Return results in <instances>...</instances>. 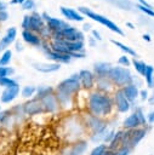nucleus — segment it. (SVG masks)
Returning <instances> with one entry per match:
<instances>
[{"label":"nucleus","mask_w":154,"mask_h":155,"mask_svg":"<svg viewBox=\"0 0 154 155\" xmlns=\"http://www.w3.org/2000/svg\"><path fill=\"white\" fill-rule=\"evenodd\" d=\"M86 110L87 113L105 119L114 109V102L112 94L99 92L97 90L90 91L86 97Z\"/></svg>","instance_id":"nucleus-1"},{"label":"nucleus","mask_w":154,"mask_h":155,"mask_svg":"<svg viewBox=\"0 0 154 155\" xmlns=\"http://www.w3.org/2000/svg\"><path fill=\"white\" fill-rule=\"evenodd\" d=\"M107 78L112 81L115 88H122L126 85L133 84V79H135L131 70L121 65H115V67L112 65V68L107 74Z\"/></svg>","instance_id":"nucleus-2"},{"label":"nucleus","mask_w":154,"mask_h":155,"mask_svg":"<svg viewBox=\"0 0 154 155\" xmlns=\"http://www.w3.org/2000/svg\"><path fill=\"white\" fill-rule=\"evenodd\" d=\"M81 91L80 86V79H79V73H74L70 76L63 79L56 87H55V93L65 96L69 98H74L76 93Z\"/></svg>","instance_id":"nucleus-3"},{"label":"nucleus","mask_w":154,"mask_h":155,"mask_svg":"<svg viewBox=\"0 0 154 155\" xmlns=\"http://www.w3.org/2000/svg\"><path fill=\"white\" fill-rule=\"evenodd\" d=\"M78 11H79L84 17H87V18H91L92 21H95V22H98L99 24L107 27L108 29H110L112 31L116 33L118 35H124L122 29H121L116 23H114L113 21H110V19L107 18L105 16L95 12V11L91 10L90 7H86V6H79V7H78Z\"/></svg>","instance_id":"nucleus-4"},{"label":"nucleus","mask_w":154,"mask_h":155,"mask_svg":"<svg viewBox=\"0 0 154 155\" xmlns=\"http://www.w3.org/2000/svg\"><path fill=\"white\" fill-rule=\"evenodd\" d=\"M50 47L52 51L64 53V54H72L74 52H84L85 44L84 41H65V40H51L49 41Z\"/></svg>","instance_id":"nucleus-5"},{"label":"nucleus","mask_w":154,"mask_h":155,"mask_svg":"<svg viewBox=\"0 0 154 155\" xmlns=\"http://www.w3.org/2000/svg\"><path fill=\"white\" fill-rule=\"evenodd\" d=\"M82 124L84 126L91 132V134L97 133H107L108 132V122L98 116H95L90 113H86L82 115Z\"/></svg>","instance_id":"nucleus-6"},{"label":"nucleus","mask_w":154,"mask_h":155,"mask_svg":"<svg viewBox=\"0 0 154 155\" xmlns=\"http://www.w3.org/2000/svg\"><path fill=\"white\" fill-rule=\"evenodd\" d=\"M46 27V23L44 22L42 17H41V13H38V12H33L30 15H25L23 17V21H22V28L23 30H29V31H33V33H36L38 35L45 29Z\"/></svg>","instance_id":"nucleus-7"},{"label":"nucleus","mask_w":154,"mask_h":155,"mask_svg":"<svg viewBox=\"0 0 154 155\" xmlns=\"http://www.w3.org/2000/svg\"><path fill=\"white\" fill-rule=\"evenodd\" d=\"M50 40H65V41H84L85 36L84 33L81 30H79L78 28L73 27V25H67L65 28H63L62 30L53 33L51 35Z\"/></svg>","instance_id":"nucleus-8"},{"label":"nucleus","mask_w":154,"mask_h":155,"mask_svg":"<svg viewBox=\"0 0 154 155\" xmlns=\"http://www.w3.org/2000/svg\"><path fill=\"white\" fill-rule=\"evenodd\" d=\"M40 48L42 50L44 54L46 56L47 59H50L52 63H57V64H68L72 61V57L69 54H64V53H59L56 51H52L50 47V44L47 41H42Z\"/></svg>","instance_id":"nucleus-9"},{"label":"nucleus","mask_w":154,"mask_h":155,"mask_svg":"<svg viewBox=\"0 0 154 155\" xmlns=\"http://www.w3.org/2000/svg\"><path fill=\"white\" fill-rule=\"evenodd\" d=\"M112 97H113V102H114V108L116 109L118 113L125 114L131 109V103L126 99L121 88H115Z\"/></svg>","instance_id":"nucleus-10"},{"label":"nucleus","mask_w":154,"mask_h":155,"mask_svg":"<svg viewBox=\"0 0 154 155\" xmlns=\"http://www.w3.org/2000/svg\"><path fill=\"white\" fill-rule=\"evenodd\" d=\"M41 17L44 19V22L46 23V27L49 28V30L53 34V33H57L59 30H62L63 28H65L67 25H69L65 21L61 19V18H57V17H52L50 16L47 12H42L41 13Z\"/></svg>","instance_id":"nucleus-11"},{"label":"nucleus","mask_w":154,"mask_h":155,"mask_svg":"<svg viewBox=\"0 0 154 155\" xmlns=\"http://www.w3.org/2000/svg\"><path fill=\"white\" fill-rule=\"evenodd\" d=\"M41 104H42V108H44V111L45 113H50V114H55L59 110V103L57 101V97H56V93H49L41 98H39Z\"/></svg>","instance_id":"nucleus-12"},{"label":"nucleus","mask_w":154,"mask_h":155,"mask_svg":"<svg viewBox=\"0 0 154 155\" xmlns=\"http://www.w3.org/2000/svg\"><path fill=\"white\" fill-rule=\"evenodd\" d=\"M79 79H80V86L84 91H92L95 88V74L93 71L89 69H81L79 71Z\"/></svg>","instance_id":"nucleus-13"},{"label":"nucleus","mask_w":154,"mask_h":155,"mask_svg":"<svg viewBox=\"0 0 154 155\" xmlns=\"http://www.w3.org/2000/svg\"><path fill=\"white\" fill-rule=\"evenodd\" d=\"M22 109H23V113L25 115H30V116L45 113L44 108H42V104H41L40 99H38V98H32L28 102H25L23 104Z\"/></svg>","instance_id":"nucleus-14"},{"label":"nucleus","mask_w":154,"mask_h":155,"mask_svg":"<svg viewBox=\"0 0 154 155\" xmlns=\"http://www.w3.org/2000/svg\"><path fill=\"white\" fill-rule=\"evenodd\" d=\"M148 130L146 127H138V128H135V130H130L127 131L129 133V140H127V145L133 149L147 134Z\"/></svg>","instance_id":"nucleus-15"},{"label":"nucleus","mask_w":154,"mask_h":155,"mask_svg":"<svg viewBox=\"0 0 154 155\" xmlns=\"http://www.w3.org/2000/svg\"><path fill=\"white\" fill-rule=\"evenodd\" d=\"M95 88L99 92H103V93H108L110 94V92L115 91V87L114 85L112 84V81L107 78V76H96L95 79Z\"/></svg>","instance_id":"nucleus-16"},{"label":"nucleus","mask_w":154,"mask_h":155,"mask_svg":"<svg viewBox=\"0 0 154 155\" xmlns=\"http://www.w3.org/2000/svg\"><path fill=\"white\" fill-rule=\"evenodd\" d=\"M59 11L62 13V16L67 19V21H75V22H82L85 19V17L75 8L72 7H65V6H61Z\"/></svg>","instance_id":"nucleus-17"},{"label":"nucleus","mask_w":154,"mask_h":155,"mask_svg":"<svg viewBox=\"0 0 154 155\" xmlns=\"http://www.w3.org/2000/svg\"><path fill=\"white\" fill-rule=\"evenodd\" d=\"M16 36H17V29L15 27H11L7 29L6 34L1 38L0 40V52H4L7 50V47L16 40Z\"/></svg>","instance_id":"nucleus-18"},{"label":"nucleus","mask_w":154,"mask_h":155,"mask_svg":"<svg viewBox=\"0 0 154 155\" xmlns=\"http://www.w3.org/2000/svg\"><path fill=\"white\" fill-rule=\"evenodd\" d=\"M32 67L36 70V71H40V73H44V74H49V73H55L57 70L61 69V64H57V63H41V62H34L32 63Z\"/></svg>","instance_id":"nucleus-19"},{"label":"nucleus","mask_w":154,"mask_h":155,"mask_svg":"<svg viewBox=\"0 0 154 155\" xmlns=\"http://www.w3.org/2000/svg\"><path fill=\"white\" fill-rule=\"evenodd\" d=\"M18 93H19V85L16 84V85L7 87L2 91V93L0 96V101L2 103H11L12 101H15L17 98Z\"/></svg>","instance_id":"nucleus-20"},{"label":"nucleus","mask_w":154,"mask_h":155,"mask_svg":"<svg viewBox=\"0 0 154 155\" xmlns=\"http://www.w3.org/2000/svg\"><path fill=\"white\" fill-rule=\"evenodd\" d=\"M87 149V143L85 140H76L67 148V151L63 155H82Z\"/></svg>","instance_id":"nucleus-21"},{"label":"nucleus","mask_w":154,"mask_h":155,"mask_svg":"<svg viewBox=\"0 0 154 155\" xmlns=\"http://www.w3.org/2000/svg\"><path fill=\"white\" fill-rule=\"evenodd\" d=\"M22 38L28 45L34 46V47H40L42 41H44L36 33H33V31H29V30H23L22 31Z\"/></svg>","instance_id":"nucleus-22"},{"label":"nucleus","mask_w":154,"mask_h":155,"mask_svg":"<svg viewBox=\"0 0 154 155\" xmlns=\"http://www.w3.org/2000/svg\"><path fill=\"white\" fill-rule=\"evenodd\" d=\"M138 127H142L141 126V121L137 116V114L133 111L132 114H130L124 121H122V128L126 130V131H130V130H135V128H138Z\"/></svg>","instance_id":"nucleus-23"},{"label":"nucleus","mask_w":154,"mask_h":155,"mask_svg":"<svg viewBox=\"0 0 154 155\" xmlns=\"http://www.w3.org/2000/svg\"><path fill=\"white\" fill-rule=\"evenodd\" d=\"M121 90H122V92H124L126 99H127L131 104H132V103L138 98V96H139V90H138V87H137L135 84L126 85V86L122 87Z\"/></svg>","instance_id":"nucleus-24"},{"label":"nucleus","mask_w":154,"mask_h":155,"mask_svg":"<svg viewBox=\"0 0 154 155\" xmlns=\"http://www.w3.org/2000/svg\"><path fill=\"white\" fill-rule=\"evenodd\" d=\"M112 64L108 62H97L93 64V74L95 76H107Z\"/></svg>","instance_id":"nucleus-25"},{"label":"nucleus","mask_w":154,"mask_h":155,"mask_svg":"<svg viewBox=\"0 0 154 155\" xmlns=\"http://www.w3.org/2000/svg\"><path fill=\"white\" fill-rule=\"evenodd\" d=\"M110 42H112L113 45H115L116 47H119L122 52H125V54L132 56L133 58H137V53H136V51H135L132 47H130V46H127V45H125V44H122V42H120V41H118V40H114V39H112Z\"/></svg>","instance_id":"nucleus-26"},{"label":"nucleus","mask_w":154,"mask_h":155,"mask_svg":"<svg viewBox=\"0 0 154 155\" xmlns=\"http://www.w3.org/2000/svg\"><path fill=\"white\" fill-rule=\"evenodd\" d=\"M144 80L149 88H154V67L150 64H147L146 73H144Z\"/></svg>","instance_id":"nucleus-27"},{"label":"nucleus","mask_w":154,"mask_h":155,"mask_svg":"<svg viewBox=\"0 0 154 155\" xmlns=\"http://www.w3.org/2000/svg\"><path fill=\"white\" fill-rule=\"evenodd\" d=\"M131 64L133 65V68L136 69V71H137L139 75L144 76V73H146V67H147V64H146L143 61H139V59H137V58H133V59L131 61Z\"/></svg>","instance_id":"nucleus-28"},{"label":"nucleus","mask_w":154,"mask_h":155,"mask_svg":"<svg viewBox=\"0 0 154 155\" xmlns=\"http://www.w3.org/2000/svg\"><path fill=\"white\" fill-rule=\"evenodd\" d=\"M55 92V87L52 86H39L36 87V98H41L49 93H53Z\"/></svg>","instance_id":"nucleus-29"},{"label":"nucleus","mask_w":154,"mask_h":155,"mask_svg":"<svg viewBox=\"0 0 154 155\" xmlns=\"http://www.w3.org/2000/svg\"><path fill=\"white\" fill-rule=\"evenodd\" d=\"M11 57H12V51L11 50H6L2 52V54L0 56V67H6L10 62H11Z\"/></svg>","instance_id":"nucleus-30"},{"label":"nucleus","mask_w":154,"mask_h":155,"mask_svg":"<svg viewBox=\"0 0 154 155\" xmlns=\"http://www.w3.org/2000/svg\"><path fill=\"white\" fill-rule=\"evenodd\" d=\"M35 93H36V87L35 86H24L21 91V94L24 98H32Z\"/></svg>","instance_id":"nucleus-31"},{"label":"nucleus","mask_w":154,"mask_h":155,"mask_svg":"<svg viewBox=\"0 0 154 155\" xmlns=\"http://www.w3.org/2000/svg\"><path fill=\"white\" fill-rule=\"evenodd\" d=\"M107 150H108V145L107 144H98L97 147H95L91 150L90 155H104L107 153Z\"/></svg>","instance_id":"nucleus-32"},{"label":"nucleus","mask_w":154,"mask_h":155,"mask_svg":"<svg viewBox=\"0 0 154 155\" xmlns=\"http://www.w3.org/2000/svg\"><path fill=\"white\" fill-rule=\"evenodd\" d=\"M135 113L137 114L139 121H141V126L142 127H146L147 126V119H146V114L143 113V109L141 107H136L135 108Z\"/></svg>","instance_id":"nucleus-33"},{"label":"nucleus","mask_w":154,"mask_h":155,"mask_svg":"<svg viewBox=\"0 0 154 155\" xmlns=\"http://www.w3.org/2000/svg\"><path fill=\"white\" fill-rule=\"evenodd\" d=\"M16 84H17V81L13 80L12 78H8V76H6V78H0V86H1V87L7 88V87H11V86H13V85H16Z\"/></svg>","instance_id":"nucleus-34"},{"label":"nucleus","mask_w":154,"mask_h":155,"mask_svg":"<svg viewBox=\"0 0 154 155\" xmlns=\"http://www.w3.org/2000/svg\"><path fill=\"white\" fill-rule=\"evenodd\" d=\"M118 65H121V67H125V68L130 67V65H131V61H130L129 56H127V54L120 56L119 59H118Z\"/></svg>","instance_id":"nucleus-35"},{"label":"nucleus","mask_w":154,"mask_h":155,"mask_svg":"<svg viewBox=\"0 0 154 155\" xmlns=\"http://www.w3.org/2000/svg\"><path fill=\"white\" fill-rule=\"evenodd\" d=\"M136 7H137L139 11H142L144 15H147V16H149V17H154V8H149V7H146V6L139 5V4H137Z\"/></svg>","instance_id":"nucleus-36"},{"label":"nucleus","mask_w":154,"mask_h":155,"mask_svg":"<svg viewBox=\"0 0 154 155\" xmlns=\"http://www.w3.org/2000/svg\"><path fill=\"white\" fill-rule=\"evenodd\" d=\"M21 6H22V8H23V10L30 11V10H34V8H35L36 4H35V1H34V0H25Z\"/></svg>","instance_id":"nucleus-37"},{"label":"nucleus","mask_w":154,"mask_h":155,"mask_svg":"<svg viewBox=\"0 0 154 155\" xmlns=\"http://www.w3.org/2000/svg\"><path fill=\"white\" fill-rule=\"evenodd\" d=\"M13 73H15V70L10 67H0V78H6Z\"/></svg>","instance_id":"nucleus-38"},{"label":"nucleus","mask_w":154,"mask_h":155,"mask_svg":"<svg viewBox=\"0 0 154 155\" xmlns=\"http://www.w3.org/2000/svg\"><path fill=\"white\" fill-rule=\"evenodd\" d=\"M114 134H115V131L114 130H112V131H108L107 132V134L104 136V139H103V142L104 143H107V145L113 140V138H114Z\"/></svg>","instance_id":"nucleus-39"},{"label":"nucleus","mask_w":154,"mask_h":155,"mask_svg":"<svg viewBox=\"0 0 154 155\" xmlns=\"http://www.w3.org/2000/svg\"><path fill=\"white\" fill-rule=\"evenodd\" d=\"M146 119H147V124H149V125L154 124V110L149 111V113L146 115Z\"/></svg>","instance_id":"nucleus-40"},{"label":"nucleus","mask_w":154,"mask_h":155,"mask_svg":"<svg viewBox=\"0 0 154 155\" xmlns=\"http://www.w3.org/2000/svg\"><path fill=\"white\" fill-rule=\"evenodd\" d=\"M91 34H92V38L96 40V41H101L102 40V36H101V34L96 30V29H92L91 30Z\"/></svg>","instance_id":"nucleus-41"},{"label":"nucleus","mask_w":154,"mask_h":155,"mask_svg":"<svg viewBox=\"0 0 154 155\" xmlns=\"http://www.w3.org/2000/svg\"><path fill=\"white\" fill-rule=\"evenodd\" d=\"M8 113H10L8 110H6V111H0V124H4V121L8 117V115H7Z\"/></svg>","instance_id":"nucleus-42"},{"label":"nucleus","mask_w":154,"mask_h":155,"mask_svg":"<svg viewBox=\"0 0 154 155\" xmlns=\"http://www.w3.org/2000/svg\"><path fill=\"white\" fill-rule=\"evenodd\" d=\"M7 18H8L7 11H0V23H1V22H6Z\"/></svg>","instance_id":"nucleus-43"},{"label":"nucleus","mask_w":154,"mask_h":155,"mask_svg":"<svg viewBox=\"0 0 154 155\" xmlns=\"http://www.w3.org/2000/svg\"><path fill=\"white\" fill-rule=\"evenodd\" d=\"M139 96H141V99L142 101L148 99V92H147V90H139Z\"/></svg>","instance_id":"nucleus-44"},{"label":"nucleus","mask_w":154,"mask_h":155,"mask_svg":"<svg viewBox=\"0 0 154 155\" xmlns=\"http://www.w3.org/2000/svg\"><path fill=\"white\" fill-rule=\"evenodd\" d=\"M138 1V4L139 5H143V6H146V7H149V8H153V6L150 5V4H148L146 0H137Z\"/></svg>","instance_id":"nucleus-45"},{"label":"nucleus","mask_w":154,"mask_h":155,"mask_svg":"<svg viewBox=\"0 0 154 155\" xmlns=\"http://www.w3.org/2000/svg\"><path fill=\"white\" fill-rule=\"evenodd\" d=\"M148 103L150 104V105H154V91H153V93H152V96H148Z\"/></svg>","instance_id":"nucleus-46"},{"label":"nucleus","mask_w":154,"mask_h":155,"mask_svg":"<svg viewBox=\"0 0 154 155\" xmlns=\"http://www.w3.org/2000/svg\"><path fill=\"white\" fill-rule=\"evenodd\" d=\"M6 7H7L6 2H4L2 0H0V11H6Z\"/></svg>","instance_id":"nucleus-47"},{"label":"nucleus","mask_w":154,"mask_h":155,"mask_svg":"<svg viewBox=\"0 0 154 155\" xmlns=\"http://www.w3.org/2000/svg\"><path fill=\"white\" fill-rule=\"evenodd\" d=\"M142 38H143V40H146V41H148V42H150V41H152V36H150L149 34H143V35H142Z\"/></svg>","instance_id":"nucleus-48"},{"label":"nucleus","mask_w":154,"mask_h":155,"mask_svg":"<svg viewBox=\"0 0 154 155\" xmlns=\"http://www.w3.org/2000/svg\"><path fill=\"white\" fill-rule=\"evenodd\" d=\"M104 155H116V151L115 150H112V149H108Z\"/></svg>","instance_id":"nucleus-49"},{"label":"nucleus","mask_w":154,"mask_h":155,"mask_svg":"<svg viewBox=\"0 0 154 155\" xmlns=\"http://www.w3.org/2000/svg\"><path fill=\"white\" fill-rule=\"evenodd\" d=\"M84 30H91V24L85 23V24H84Z\"/></svg>","instance_id":"nucleus-50"},{"label":"nucleus","mask_w":154,"mask_h":155,"mask_svg":"<svg viewBox=\"0 0 154 155\" xmlns=\"http://www.w3.org/2000/svg\"><path fill=\"white\" fill-rule=\"evenodd\" d=\"M126 25H127L130 29H135V28H136V27H135V25H133L131 22H126Z\"/></svg>","instance_id":"nucleus-51"},{"label":"nucleus","mask_w":154,"mask_h":155,"mask_svg":"<svg viewBox=\"0 0 154 155\" xmlns=\"http://www.w3.org/2000/svg\"><path fill=\"white\" fill-rule=\"evenodd\" d=\"M16 48H17V51H22V50H23V47H22V45H21L19 42L16 44Z\"/></svg>","instance_id":"nucleus-52"},{"label":"nucleus","mask_w":154,"mask_h":155,"mask_svg":"<svg viewBox=\"0 0 154 155\" xmlns=\"http://www.w3.org/2000/svg\"><path fill=\"white\" fill-rule=\"evenodd\" d=\"M24 1H25V0H12V4H21V5H22Z\"/></svg>","instance_id":"nucleus-53"},{"label":"nucleus","mask_w":154,"mask_h":155,"mask_svg":"<svg viewBox=\"0 0 154 155\" xmlns=\"http://www.w3.org/2000/svg\"><path fill=\"white\" fill-rule=\"evenodd\" d=\"M89 41H90V45H91V46H95V45H96V41H95V39H93V38H90V40H89Z\"/></svg>","instance_id":"nucleus-54"}]
</instances>
